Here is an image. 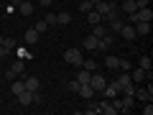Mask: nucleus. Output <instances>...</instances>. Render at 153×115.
<instances>
[{
  "mask_svg": "<svg viewBox=\"0 0 153 115\" xmlns=\"http://www.w3.org/2000/svg\"><path fill=\"white\" fill-rule=\"evenodd\" d=\"M64 61H66V64H71V66H79V64L84 61L82 49H66V51H64Z\"/></svg>",
  "mask_w": 153,
  "mask_h": 115,
  "instance_id": "f257e3e1",
  "label": "nucleus"
},
{
  "mask_svg": "<svg viewBox=\"0 0 153 115\" xmlns=\"http://www.w3.org/2000/svg\"><path fill=\"white\" fill-rule=\"evenodd\" d=\"M138 21H153V10L151 8H138L135 13L128 16V23H138Z\"/></svg>",
  "mask_w": 153,
  "mask_h": 115,
  "instance_id": "f03ea898",
  "label": "nucleus"
},
{
  "mask_svg": "<svg viewBox=\"0 0 153 115\" xmlns=\"http://www.w3.org/2000/svg\"><path fill=\"white\" fill-rule=\"evenodd\" d=\"M117 84H120V90H123L125 95H133V92H135V82L130 79V74H128V72L117 77Z\"/></svg>",
  "mask_w": 153,
  "mask_h": 115,
  "instance_id": "7ed1b4c3",
  "label": "nucleus"
},
{
  "mask_svg": "<svg viewBox=\"0 0 153 115\" xmlns=\"http://www.w3.org/2000/svg\"><path fill=\"white\" fill-rule=\"evenodd\" d=\"M133 97L140 100V102H148V100H153V84H148V87H135Z\"/></svg>",
  "mask_w": 153,
  "mask_h": 115,
  "instance_id": "20e7f679",
  "label": "nucleus"
},
{
  "mask_svg": "<svg viewBox=\"0 0 153 115\" xmlns=\"http://www.w3.org/2000/svg\"><path fill=\"white\" fill-rule=\"evenodd\" d=\"M105 84H107V79H105L100 72H92V77H89V87L94 90V92H102L105 90Z\"/></svg>",
  "mask_w": 153,
  "mask_h": 115,
  "instance_id": "39448f33",
  "label": "nucleus"
},
{
  "mask_svg": "<svg viewBox=\"0 0 153 115\" xmlns=\"http://www.w3.org/2000/svg\"><path fill=\"white\" fill-rule=\"evenodd\" d=\"M115 8H117V3H107V0H100L97 5H94V10H97L100 16H102V21H105V18H107L110 13L115 10Z\"/></svg>",
  "mask_w": 153,
  "mask_h": 115,
  "instance_id": "423d86ee",
  "label": "nucleus"
},
{
  "mask_svg": "<svg viewBox=\"0 0 153 115\" xmlns=\"http://www.w3.org/2000/svg\"><path fill=\"white\" fill-rule=\"evenodd\" d=\"M97 108H100V115H117V110H115V105L110 102V97H105L102 102H97Z\"/></svg>",
  "mask_w": 153,
  "mask_h": 115,
  "instance_id": "0eeeda50",
  "label": "nucleus"
},
{
  "mask_svg": "<svg viewBox=\"0 0 153 115\" xmlns=\"http://www.w3.org/2000/svg\"><path fill=\"white\" fill-rule=\"evenodd\" d=\"M120 36L125 38V41H133V38H138V33H135V26H133V23H125V26L120 28Z\"/></svg>",
  "mask_w": 153,
  "mask_h": 115,
  "instance_id": "6e6552de",
  "label": "nucleus"
},
{
  "mask_svg": "<svg viewBox=\"0 0 153 115\" xmlns=\"http://www.w3.org/2000/svg\"><path fill=\"white\" fill-rule=\"evenodd\" d=\"M16 97H18V105H23V108L33 105V92H31V90H23V92L16 95Z\"/></svg>",
  "mask_w": 153,
  "mask_h": 115,
  "instance_id": "1a4fd4ad",
  "label": "nucleus"
},
{
  "mask_svg": "<svg viewBox=\"0 0 153 115\" xmlns=\"http://www.w3.org/2000/svg\"><path fill=\"white\" fill-rule=\"evenodd\" d=\"M105 97H115V95H120L123 90H120V84H117V79H115V82H110V84H105Z\"/></svg>",
  "mask_w": 153,
  "mask_h": 115,
  "instance_id": "9d476101",
  "label": "nucleus"
},
{
  "mask_svg": "<svg viewBox=\"0 0 153 115\" xmlns=\"http://www.w3.org/2000/svg\"><path fill=\"white\" fill-rule=\"evenodd\" d=\"M21 77H23V74H21ZM23 84H26V90H31V92L41 90V82H38V77H23Z\"/></svg>",
  "mask_w": 153,
  "mask_h": 115,
  "instance_id": "9b49d317",
  "label": "nucleus"
},
{
  "mask_svg": "<svg viewBox=\"0 0 153 115\" xmlns=\"http://www.w3.org/2000/svg\"><path fill=\"white\" fill-rule=\"evenodd\" d=\"M133 26H135L138 36H148V33H151V21H138V23H133Z\"/></svg>",
  "mask_w": 153,
  "mask_h": 115,
  "instance_id": "f8f14e48",
  "label": "nucleus"
},
{
  "mask_svg": "<svg viewBox=\"0 0 153 115\" xmlns=\"http://www.w3.org/2000/svg\"><path fill=\"white\" fill-rule=\"evenodd\" d=\"M16 10L18 13H21V16H33V5H31V0H26V3H18V5H16Z\"/></svg>",
  "mask_w": 153,
  "mask_h": 115,
  "instance_id": "ddd939ff",
  "label": "nucleus"
},
{
  "mask_svg": "<svg viewBox=\"0 0 153 115\" xmlns=\"http://www.w3.org/2000/svg\"><path fill=\"white\" fill-rule=\"evenodd\" d=\"M84 49H87V51H94V49H100V38L89 33V36L84 38Z\"/></svg>",
  "mask_w": 153,
  "mask_h": 115,
  "instance_id": "4468645a",
  "label": "nucleus"
},
{
  "mask_svg": "<svg viewBox=\"0 0 153 115\" xmlns=\"http://www.w3.org/2000/svg\"><path fill=\"white\" fill-rule=\"evenodd\" d=\"M117 8H120V10L125 13V16H130V13H135V10H138L135 0H125V3H120V5H117Z\"/></svg>",
  "mask_w": 153,
  "mask_h": 115,
  "instance_id": "2eb2a0df",
  "label": "nucleus"
},
{
  "mask_svg": "<svg viewBox=\"0 0 153 115\" xmlns=\"http://www.w3.org/2000/svg\"><path fill=\"white\" fill-rule=\"evenodd\" d=\"M38 38H41V33H38L36 28H26V44H31V46H33Z\"/></svg>",
  "mask_w": 153,
  "mask_h": 115,
  "instance_id": "dca6fc26",
  "label": "nucleus"
},
{
  "mask_svg": "<svg viewBox=\"0 0 153 115\" xmlns=\"http://www.w3.org/2000/svg\"><path fill=\"white\" fill-rule=\"evenodd\" d=\"M76 95L84 97V100H92V97H94V90L89 87V84H79V92H76Z\"/></svg>",
  "mask_w": 153,
  "mask_h": 115,
  "instance_id": "f3484780",
  "label": "nucleus"
},
{
  "mask_svg": "<svg viewBox=\"0 0 153 115\" xmlns=\"http://www.w3.org/2000/svg\"><path fill=\"white\" fill-rule=\"evenodd\" d=\"M133 105H135V97H133V95H125V97H123V110H120V113H130V110H133Z\"/></svg>",
  "mask_w": 153,
  "mask_h": 115,
  "instance_id": "a211bd4d",
  "label": "nucleus"
},
{
  "mask_svg": "<svg viewBox=\"0 0 153 115\" xmlns=\"http://www.w3.org/2000/svg\"><path fill=\"white\" fill-rule=\"evenodd\" d=\"M107 23H110V33H120V28L125 26L123 18H112V21H107Z\"/></svg>",
  "mask_w": 153,
  "mask_h": 115,
  "instance_id": "6ab92c4d",
  "label": "nucleus"
},
{
  "mask_svg": "<svg viewBox=\"0 0 153 115\" xmlns=\"http://www.w3.org/2000/svg\"><path fill=\"white\" fill-rule=\"evenodd\" d=\"M84 16H87V21H89V26H97V23H102V16H100L97 10H89V13H84Z\"/></svg>",
  "mask_w": 153,
  "mask_h": 115,
  "instance_id": "aec40b11",
  "label": "nucleus"
},
{
  "mask_svg": "<svg viewBox=\"0 0 153 115\" xmlns=\"http://www.w3.org/2000/svg\"><path fill=\"white\" fill-rule=\"evenodd\" d=\"M10 69H13V72H16V74H18V77H21V74H23V72H26V61H23V59H16V61H13V64H10Z\"/></svg>",
  "mask_w": 153,
  "mask_h": 115,
  "instance_id": "412c9836",
  "label": "nucleus"
},
{
  "mask_svg": "<svg viewBox=\"0 0 153 115\" xmlns=\"http://www.w3.org/2000/svg\"><path fill=\"white\" fill-rule=\"evenodd\" d=\"M130 79H133V82H143V79H146V69H140V66L133 69L130 72Z\"/></svg>",
  "mask_w": 153,
  "mask_h": 115,
  "instance_id": "4be33fe9",
  "label": "nucleus"
},
{
  "mask_svg": "<svg viewBox=\"0 0 153 115\" xmlns=\"http://www.w3.org/2000/svg\"><path fill=\"white\" fill-rule=\"evenodd\" d=\"M89 77H92V72L79 69V74H76V82H79V84H89Z\"/></svg>",
  "mask_w": 153,
  "mask_h": 115,
  "instance_id": "5701e85b",
  "label": "nucleus"
},
{
  "mask_svg": "<svg viewBox=\"0 0 153 115\" xmlns=\"http://www.w3.org/2000/svg\"><path fill=\"white\" fill-rule=\"evenodd\" d=\"M10 90H13V95H21L23 90H26V84H23V79H13V84H10Z\"/></svg>",
  "mask_w": 153,
  "mask_h": 115,
  "instance_id": "b1692460",
  "label": "nucleus"
},
{
  "mask_svg": "<svg viewBox=\"0 0 153 115\" xmlns=\"http://www.w3.org/2000/svg\"><path fill=\"white\" fill-rule=\"evenodd\" d=\"M79 66H82V69H87V72H97V61H94V59H87V61H82V64H79Z\"/></svg>",
  "mask_w": 153,
  "mask_h": 115,
  "instance_id": "393cba45",
  "label": "nucleus"
},
{
  "mask_svg": "<svg viewBox=\"0 0 153 115\" xmlns=\"http://www.w3.org/2000/svg\"><path fill=\"white\" fill-rule=\"evenodd\" d=\"M56 23H61V26H69V23H71V16H69V13H56Z\"/></svg>",
  "mask_w": 153,
  "mask_h": 115,
  "instance_id": "a878e982",
  "label": "nucleus"
},
{
  "mask_svg": "<svg viewBox=\"0 0 153 115\" xmlns=\"http://www.w3.org/2000/svg\"><path fill=\"white\" fill-rule=\"evenodd\" d=\"M117 56H105V66H107V69H117Z\"/></svg>",
  "mask_w": 153,
  "mask_h": 115,
  "instance_id": "bb28decb",
  "label": "nucleus"
},
{
  "mask_svg": "<svg viewBox=\"0 0 153 115\" xmlns=\"http://www.w3.org/2000/svg\"><path fill=\"white\" fill-rule=\"evenodd\" d=\"M105 33H107V28H105V26H100V23H97V26H92V36H97V38H102Z\"/></svg>",
  "mask_w": 153,
  "mask_h": 115,
  "instance_id": "cd10ccee",
  "label": "nucleus"
},
{
  "mask_svg": "<svg viewBox=\"0 0 153 115\" xmlns=\"http://www.w3.org/2000/svg\"><path fill=\"white\" fill-rule=\"evenodd\" d=\"M87 113H89V115H100V108H97V102L87 100Z\"/></svg>",
  "mask_w": 153,
  "mask_h": 115,
  "instance_id": "c85d7f7f",
  "label": "nucleus"
},
{
  "mask_svg": "<svg viewBox=\"0 0 153 115\" xmlns=\"http://www.w3.org/2000/svg\"><path fill=\"white\" fill-rule=\"evenodd\" d=\"M92 3H89V0H79V10H82V13H89V10H92Z\"/></svg>",
  "mask_w": 153,
  "mask_h": 115,
  "instance_id": "c756f323",
  "label": "nucleus"
},
{
  "mask_svg": "<svg viewBox=\"0 0 153 115\" xmlns=\"http://www.w3.org/2000/svg\"><path fill=\"white\" fill-rule=\"evenodd\" d=\"M140 69H146V72L151 69V56H148V54H143V56H140Z\"/></svg>",
  "mask_w": 153,
  "mask_h": 115,
  "instance_id": "7c9ffc66",
  "label": "nucleus"
},
{
  "mask_svg": "<svg viewBox=\"0 0 153 115\" xmlns=\"http://www.w3.org/2000/svg\"><path fill=\"white\" fill-rule=\"evenodd\" d=\"M3 46H5V51H10V49H16V38H3Z\"/></svg>",
  "mask_w": 153,
  "mask_h": 115,
  "instance_id": "2f4dec72",
  "label": "nucleus"
},
{
  "mask_svg": "<svg viewBox=\"0 0 153 115\" xmlns=\"http://www.w3.org/2000/svg\"><path fill=\"white\" fill-rule=\"evenodd\" d=\"M46 26H56V13H46Z\"/></svg>",
  "mask_w": 153,
  "mask_h": 115,
  "instance_id": "473e14b6",
  "label": "nucleus"
},
{
  "mask_svg": "<svg viewBox=\"0 0 153 115\" xmlns=\"http://www.w3.org/2000/svg\"><path fill=\"white\" fill-rule=\"evenodd\" d=\"M66 90H69V92H79V82H76V79L66 82Z\"/></svg>",
  "mask_w": 153,
  "mask_h": 115,
  "instance_id": "72a5a7b5",
  "label": "nucleus"
},
{
  "mask_svg": "<svg viewBox=\"0 0 153 115\" xmlns=\"http://www.w3.org/2000/svg\"><path fill=\"white\" fill-rule=\"evenodd\" d=\"M117 69L128 72V69H130V61H128V59H120V61H117Z\"/></svg>",
  "mask_w": 153,
  "mask_h": 115,
  "instance_id": "f704fd0d",
  "label": "nucleus"
},
{
  "mask_svg": "<svg viewBox=\"0 0 153 115\" xmlns=\"http://www.w3.org/2000/svg\"><path fill=\"white\" fill-rule=\"evenodd\" d=\"M143 115H153V100H148L146 108H143Z\"/></svg>",
  "mask_w": 153,
  "mask_h": 115,
  "instance_id": "c9c22d12",
  "label": "nucleus"
},
{
  "mask_svg": "<svg viewBox=\"0 0 153 115\" xmlns=\"http://www.w3.org/2000/svg\"><path fill=\"white\" fill-rule=\"evenodd\" d=\"M18 59H23V61H26V59H31V51H26V49H18Z\"/></svg>",
  "mask_w": 153,
  "mask_h": 115,
  "instance_id": "e433bc0d",
  "label": "nucleus"
},
{
  "mask_svg": "<svg viewBox=\"0 0 153 115\" xmlns=\"http://www.w3.org/2000/svg\"><path fill=\"white\" fill-rule=\"evenodd\" d=\"M33 28H36L38 33H44V31H46V28H49V26H46V21H38V23H36V26H33Z\"/></svg>",
  "mask_w": 153,
  "mask_h": 115,
  "instance_id": "4c0bfd02",
  "label": "nucleus"
},
{
  "mask_svg": "<svg viewBox=\"0 0 153 115\" xmlns=\"http://www.w3.org/2000/svg\"><path fill=\"white\" fill-rule=\"evenodd\" d=\"M41 102H44V97H41V92L36 90V92H33V105H41Z\"/></svg>",
  "mask_w": 153,
  "mask_h": 115,
  "instance_id": "58836bf2",
  "label": "nucleus"
},
{
  "mask_svg": "<svg viewBox=\"0 0 153 115\" xmlns=\"http://www.w3.org/2000/svg\"><path fill=\"white\" fill-rule=\"evenodd\" d=\"M16 72H13V69H5V79H8V82H13V79H16Z\"/></svg>",
  "mask_w": 153,
  "mask_h": 115,
  "instance_id": "ea45409f",
  "label": "nucleus"
},
{
  "mask_svg": "<svg viewBox=\"0 0 153 115\" xmlns=\"http://www.w3.org/2000/svg\"><path fill=\"white\" fill-rule=\"evenodd\" d=\"M38 3H41L44 8H49V5H51V0H38Z\"/></svg>",
  "mask_w": 153,
  "mask_h": 115,
  "instance_id": "a19ab883",
  "label": "nucleus"
},
{
  "mask_svg": "<svg viewBox=\"0 0 153 115\" xmlns=\"http://www.w3.org/2000/svg\"><path fill=\"white\" fill-rule=\"evenodd\" d=\"M5 54H8V51H5V46H0V59H3Z\"/></svg>",
  "mask_w": 153,
  "mask_h": 115,
  "instance_id": "79ce46f5",
  "label": "nucleus"
},
{
  "mask_svg": "<svg viewBox=\"0 0 153 115\" xmlns=\"http://www.w3.org/2000/svg\"><path fill=\"white\" fill-rule=\"evenodd\" d=\"M8 3H10V5H18V3H21V0H8Z\"/></svg>",
  "mask_w": 153,
  "mask_h": 115,
  "instance_id": "37998d69",
  "label": "nucleus"
},
{
  "mask_svg": "<svg viewBox=\"0 0 153 115\" xmlns=\"http://www.w3.org/2000/svg\"><path fill=\"white\" fill-rule=\"evenodd\" d=\"M89 3H92V5H97V3H100V0H89Z\"/></svg>",
  "mask_w": 153,
  "mask_h": 115,
  "instance_id": "c03bdc74",
  "label": "nucleus"
},
{
  "mask_svg": "<svg viewBox=\"0 0 153 115\" xmlns=\"http://www.w3.org/2000/svg\"><path fill=\"white\" fill-rule=\"evenodd\" d=\"M0 46H3V36H0Z\"/></svg>",
  "mask_w": 153,
  "mask_h": 115,
  "instance_id": "a18cd8bd",
  "label": "nucleus"
},
{
  "mask_svg": "<svg viewBox=\"0 0 153 115\" xmlns=\"http://www.w3.org/2000/svg\"><path fill=\"white\" fill-rule=\"evenodd\" d=\"M21 3H26V0H21Z\"/></svg>",
  "mask_w": 153,
  "mask_h": 115,
  "instance_id": "49530a36",
  "label": "nucleus"
}]
</instances>
